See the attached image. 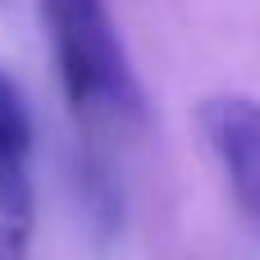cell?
Segmentation results:
<instances>
[{"label": "cell", "mask_w": 260, "mask_h": 260, "mask_svg": "<svg viewBox=\"0 0 260 260\" xmlns=\"http://www.w3.org/2000/svg\"><path fill=\"white\" fill-rule=\"evenodd\" d=\"M59 87L82 119H137L142 91L105 0H41Z\"/></svg>", "instance_id": "6da1fadb"}, {"label": "cell", "mask_w": 260, "mask_h": 260, "mask_svg": "<svg viewBox=\"0 0 260 260\" xmlns=\"http://www.w3.org/2000/svg\"><path fill=\"white\" fill-rule=\"evenodd\" d=\"M32 110L9 73H0V260L32 256Z\"/></svg>", "instance_id": "7a4b0ae2"}, {"label": "cell", "mask_w": 260, "mask_h": 260, "mask_svg": "<svg viewBox=\"0 0 260 260\" xmlns=\"http://www.w3.org/2000/svg\"><path fill=\"white\" fill-rule=\"evenodd\" d=\"M201 133L233 187V201L260 224V101L210 96L201 105Z\"/></svg>", "instance_id": "3957f363"}]
</instances>
